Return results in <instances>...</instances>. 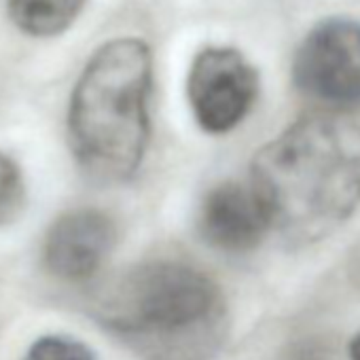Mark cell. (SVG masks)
Listing matches in <instances>:
<instances>
[{"instance_id": "6", "label": "cell", "mask_w": 360, "mask_h": 360, "mask_svg": "<svg viewBox=\"0 0 360 360\" xmlns=\"http://www.w3.org/2000/svg\"><path fill=\"white\" fill-rule=\"evenodd\" d=\"M115 244L117 225L106 212L98 208L68 210L45 236L43 263L58 280L85 282L102 269Z\"/></svg>"}, {"instance_id": "7", "label": "cell", "mask_w": 360, "mask_h": 360, "mask_svg": "<svg viewBox=\"0 0 360 360\" xmlns=\"http://www.w3.org/2000/svg\"><path fill=\"white\" fill-rule=\"evenodd\" d=\"M202 238L223 252H248L271 231L269 214L252 185L236 180L210 189L200 206Z\"/></svg>"}, {"instance_id": "9", "label": "cell", "mask_w": 360, "mask_h": 360, "mask_svg": "<svg viewBox=\"0 0 360 360\" xmlns=\"http://www.w3.org/2000/svg\"><path fill=\"white\" fill-rule=\"evenodd\" d=\"M26 204V180L20 165L0 153V225L13 221Z\"/></svg>"}, {"instance_id": "5", "label": "cell", "mask_w": 360, "mask_h": 360, "mask_svg": "<svg viewBox=\"0 0 360 360\" xmlns=\"http://www.w3.org/2000/svg\"><path fill=\"white\" fill-rule=\"evenodd\" d=\"M187 98L204 131L227 134L252 110L259 98V75L238 49L206 47L191 62Z\"/></svg>"}, {"instance_id": "2", "label": "cell", "mask_w": 360, "mask_h": 360, "mask_svg": "<svg viewBox=\"0 0 360 360\" xmlns=\"http://www.w3.org/2000/svg\"><path fill=\"white\" fill-rule=\"evenodd\" d=\"M153 53L140 39L104 43L85 64L68 106V144L96 183L119 185L142 165L150 140Z\"/></svg>"}, {"instance_id": "4", "label": "cell", "mask_w": 360, "mask_h": 360, "mask_svg": "<svg viewBox=\"0 0 360 360\" xmlns=\"http://www.w3.org/2000/svg\"><path fill=\"white\" fill-rule=\"evenodd\" d=\"M292 81L324 106H360V22L328 18L316 24L295 53Z\"/></svg>"}, {"instance_id": "3", "label": "cell", "mask_w": 360, "mask_h": 360, "mask_svg": "<svg viewBox=\"0 0 360 360\" xmlns=\"http://www.w3.org/2000/svg\"><path fill=\"white\" fill-rule=\"evenodd\" d=\"M106 324L153 360H204L223 335L219 284L183 261H148L127 271L102 307Z\"/></svg>"}, {"instance_id": "1", "label": "cell", "mask_w": 360, "mask_h": 360, "mask_svg": "<svg viewBox=\"0 0 360 360\" xmlns=\"http://www.w3.org/2000/svg\"><path fill=\"white\" fill-rule=\"evenodd\" d=\"M250 185L271 231L295 244L322 240L360 206V119L314 112L255 153Z\"/></svg>"}, {"instance_id": "8", "label": "cell", "mask_w": 360, "mask_h": 360, "mask_svg": "<svg viewBox=\"0 0 360 360\" xmlns=\"http://www.w3.org/2000/svg\"><path fill=\"white\" fill-rule=\"evenodd\" d=\"M11 22L28 37L51 39L81 15L85 0H7Z\"/></svg>"}, {"instance_id": "10", "label": "cell", "mask_w": 360, "mask_h": 360, "mask_svg": "<svg viewBox=\"0 0 360 360\" xmlns=\"http://www.w3.org/2000/svg\"><path fill=\"white\" fill-rule=\"evenodd\" d=\"M24 360H96V356L85 343L72 337L47 335L30 345Z\"/></svg>"}, {"instance_id": "11", "label": "cell", "mask_w": 360, "mask_h": 360, "mask_svg": "<svg viewBox=\"0 0 360 360\" xmlns=\"http://www.w3.org/2000/svg\"><path fill=\"white\" fill-rule=\"evenodd\" d=\"M349 360H360V333L349 343Z\"/></svg>"}]
</instances>
